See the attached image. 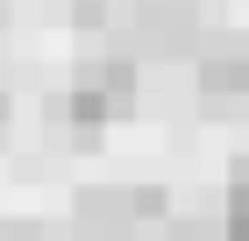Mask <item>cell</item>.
<instances>
[{
    "instance_id": "cell-1",
    "label": "cell",
    "mask_w": 249,
    "mask_h": 241,
    "mask_svg": "<svg viewBox=\"0 0 249 241\" xmlns=\"http://www.w3.org/2000/svg\"><path fill=\"white\" fill-rule=\"evenodd\" d=\"M207 50V15H199V0H142L128 15V57H199Z\"/></svg>"
},
{
    "instance_id": "cell-2",
    "label": "cell",
    "mask_w": 249,
    "mask_h": 241,
    "mask_svg": "<svg viewBox=\"0 0 249 241\" xmlns=\"http://www.w3.org/2000/svg\"><path fill=\"white\" fill-rule=\"evenodd\" d=\"M142 206H135V185H86L71 199V234L78 241H135L142 234Z\"/></svg>"
},
{
    "instance_id": "cell-3",
    "label": "cell",
    "mask_w": 249,
    "mask_h": 241,
    "mask_svg": "<svg viewBox=\"0 0 249 241\" xmlns=\"http://www.w3.org/2000/svg\"><path fill=\"white\" fill-rule=\"evenodd\" d=\"M192 64H199V99H207V113H242L249 107V43L242 36H213Z\"/></svg>"
},
{
    "instance_id": "cell-4",
    "label": "cell",
    "mask_w": 249,
    "mask_h": 241,
    "mask_svg": "<svg viewBox=\"0 0 249 241\" xmlns=\"http://www.w3.org/2000/svg\"><path fill=\"white\" fill-rule=\"evenodd\" d=\"M78 85L107 99V113H128V107H135V85H142V71H135L128 50H100V57H86V64H78Z\"/></svg>"
},
{
    "instance_id": "cell-5",
    "label": "cell",
    "mask_w": 249,
    "mask_h": 241,
    "mask_svg": "<svg viewBox=\"0 0 249 241\" xmlns=\"http://www.w3.org/2000/svg\"><path fill=\"white\" fill-rule=\"evenodd\" d=\"M221 241H249V177H228V199H221Z\"/></svg>"
},
{
    "instance_id": "cell-6",
    "label": "cell",
    "mask_w": 249,
    "mask_h": 241,
    "mask_svg": "<svg viewBox=\"0 0 249 241\" xmlns=\"http://www.w3.org/2000/svg\"><path fill=\"white\" fill-rule=\"evenodd\" d=\"M71 21L93 36V29H107V21H114V7H107V0H78V7H71Z\"/></svg>"
},
{
    "instance_id": "cell-7",
    "label": "cell",
    "mask_w": 249,
    "mask_h": 241,
    "mask_svg": "<svg viewBox=\"0 0 249 241\" xmlns=\"http://www.w3.org/2000/svg\"><path fill=\"white\" fill-rule=\"evenodd\" d=\"M0 135H7V93H0Z\"/></svg>"
}]
</instances>
